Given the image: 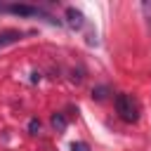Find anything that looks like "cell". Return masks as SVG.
Listing matches in <instances>:
<instances>
[{
    "label": "cell",
    "instance_id": "obj_1",
    "mask_svg": "<svg viewBox=\"0 0 151 151\" xmlns=\"http://www.w3.org/2000/svg\"><path fill=\"white\" fill-rule=\"evenodd\" d=\"M113 104H116V113H118L120 120H125V123H137L139 120V104L132 94L120 92V94H116Z\"/></svg>",
    "mask_w": 151,
    "mask_h": 151
},
{
    "label": "cell",
    "instance_id": "obj_2",
    "mask_svg": "<svg viewBox=\"0 0 151 151\" xmlns=\"http://www.w3.org/2000/svg\"><path fill=\"white\" fill-rule=\"evenodd\" d=\"M0 12H7V14H14V17H38V19H45L50 24H59L52 14H47L45 9H40L38 5H26V2H14V5H5L0 7Z\"/></svg>",
    "mask_w": 151,
    "mask_h": 151
},
{
    "label": "cell",
    "instance_id": "obj_3",
    "mask_svg": "<svg viewBox=\"0 0 151 151\" xmlns=\"http://www.w3.org/2000/svg\"><path fill=\"white\" fill-rule=\"evenodd\" d=\"M21 31H14V28H7V31H0V50L7 47V45H14L21 40Z\"/></svg>",
    "mask_w": 151,
    "mask_h": 151
},
{
    "label": "cell",
    "instance_id": "obj_4",
    "mask_svg": "<svg viewBox=\"0 0 151 151\" xmlns=\"http://www.w3.org/2000/svg\"><path fill=\"white\" fill-rule=\"evenodd\" d=\"M66 21H68V26H71V28H83V24H85L83 12H80V9H76V7H66Z\"/></svg>",
    "mask_w": 151,
    "mask_h": 151
},
{
    "label": "cell",
    "instance_id": "obj_5",
    "mask_svg": "<svg viewBox=\"0 0 151 151\" xmlns=\"http://www.w3.org/2000/svg\"><path fill=\"white\" fill-rule=\"evenodd\" d=\"M50 123H52V127H54L57 132H64V130H66V125H68V123H66V116H64V113H52Z\"/></svg>",
    "mask_w": 151,
    "mask_h": 151
},
{
    "label": "cell",
    "instance_id": "obj_6",
    "mask_svg": "<svg viewBox=\"0 0 151 151\" xmlns=\"http://www.w3.org/2000/svg\"><path fill=\"white\" fill-rule=\"evenodd\" d=\"M28 132H31V134H38V132H40V120H38V118H31V120H28Z\"/></svg>",
    "mask_w": 151,
    "mask_h": 151
},
{
    "label": "cell",
    "instance_id": "obj_7",
    "mask_svg": "<svg viewBox=\"0 0 151 151\" xmlns=\"http://www.w3.org/2000/svg\"><path fill=\"white\" fill-rule=\"evenodd\" d=\"M71 151H90V146L85 142H73L71 144Z\"/></svg>",
    "mask_w": 151,
    "mask_h": 151
},
{
    "label": "cell",
    "instance_id": "obj_8",
    "mask_svg": "<svg viewBox=\"0 0 151 151\" xmlns=\"http://www.w3.org/2000/svg\"><path fill=\"white\" fill-rule=\"evenodd\" d=\"M104 92H106V87H97V90H92V97H97V99H104V97H106Z\"/></svg>",
    "mask_w": 151,
    "mask_h": 151
}]
</instances>
